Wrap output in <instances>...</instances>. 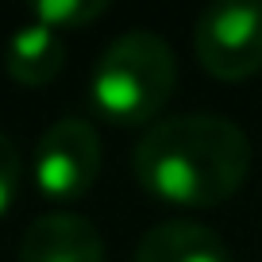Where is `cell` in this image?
<instances>
[{
  "label": "cell",
  "mask_w": 262,
  "mask_h": 262,
  "mask_svg": "<svg viewBox=\"0 0 262 262\" xmlns=\"http://www.w3.org/2000/svg\"><path fill=\"white\" fill-rule=\"evenodd\" d=\"M135 181L178 208H212L239 193L251 170L243 127L216 112L162 120L135 143Z\"/></svg>",
  "instance_id": "1"
},
{
  "label": "cell",
  "mask_w": 262,
  "mask_h": 262,
  "mask_svg": "<svg viewBox=\"0 0 262 262\" xmlns=\"http://www.w3.org/2000/svg\"><path fill=\"white\" fill-rule=\"evenodd\" d=\"M178 89V62L155 31H127L104 47L89 77L93 108L116 127H143Z\"/></svg>",
  "instance_id": "2"
},
{
  "label": "cell",
  "mask_w": 262,
  "mask_h": 262,
  "mask_svg": "<svg viewBox=\"0 0 262 262\" xmlns=\"http://www.w3.org/2000/svg\"><path fill=\"white\" fill-rule=\"evenodd\" d=\"M196 58L220 81H243L262 70V4H212L196 16Z\"/></svg>",
  "instance_id": "3"
},
{
  "label": "cell",
  "mask_w": 262,
  "mask_h": 262,
  "mask_svg": "<svg viewBox=\"0 0 262 262\" xmlns=\"http://www.w3.org/2000/svg\"><path fill=\"white\" fill-rule=\"evenodd\" d=\"M35 185L50 201H77L100 173V135L89 120L66 116L50 123L35 143Z\"/></svg>",
  "instance_id": "4"
},
{
  "label": "cell",
  "mask_w": 262,
  "mask_h": 262,
  "mask_svg": "<svg viewBox=\"0 0 262 262\" xmlns=\"http://www.w3.org/2000/svg\"><path fill=\"white\" fill-rule=\"evenodd\" d=\"M19 262H104V239L85 216L47 212L24 231Z\"/></svg>",
  "instance_id": "5"
},
{
  "label": "cell",
  "mask_w": 262,
  "mask_h": 262,
  "mask_svg": "<svg viewBox=\"0 0 262 262\" xmlns=\"http://www.w3.org/2000/svg\"><path fill=\"white\" fill-rule=\"evenodd\" d=\"M131 262H235V258L208 224L166 220L139 239Z\"/></svg>",
  "instance_id": "6"
},
{
  "label": "cell",
  "mask_w": 262,
  "mask_h": 262,
  "mask_svg": "<svg viewBox=\"0 0 262 262\" xmlns=\"http://www.w3.org/2000/svg\"><path fill=\"white\" fill-rule=\"evenodd\" d=\"M66 66V42L58 31L42 24H24L4 47V70L16 85H27V89H39V85H50Z\"/></svg>",
  "instance_id": "7"
},
{
  "label": "cell",
  "mask_w": 262,
  "mask_h": 262,
  "mask_svg": "<svg viewBox=\"0 0 262 262\" xmlns=\"http://www.w3.org/2000/svg\"><path fill=\"white\" fill-rule=\"evenodd\" d=\"M104 12V0H42V4H35V24L50 27V31H77V27L100 19Z\"/></svg>",
  "instance_id": "8"
},
{
  "label": "cell",
  "mask_w": 262,
  "mask_h": 262,
  "mask_svg": "<svg viewBox=\"0 0 262 262\" xmlns=\"http://www.w3.org/2000/svg\"><path fill=\"white\" fill-rule=\"evenodd\" d=\"M19 178H24V162H19V150L16 143L0 131V216L12 208L16 201V189H19Z\"/></svg>",
  "instance_id": "9"
}]
</instances>
